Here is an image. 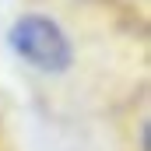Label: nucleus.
<instances>
[{"instance_id":"obj_1","label":"nucleus","mask_w":151,"mask_h":151,"mask_svg":"<svg viewBox=\"0 0 151 151\" xmlns=\"http://www.w3.org/2000/svg\"><path fill=\"white\" fill-rule=\"evenodd\" d=\"M7 46L21 63H28L39 74H67L74 63V42L63 32V25L39 11H28L11 21Z\"/></svg>"}]
</instances>
